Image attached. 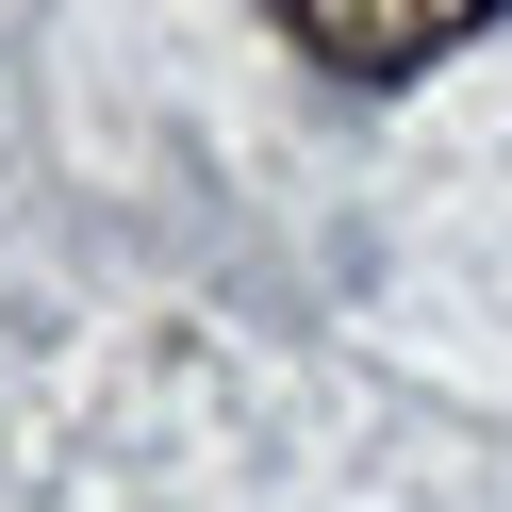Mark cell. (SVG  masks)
Masks as SVG:
<instances>
[{
	"instance_id": "6da1fadb",
	"label": "cell",
	"mask_w": 512,
	"mask_h": 512,
	"mask_svg": "<svg viewBox=\"0 0 512 512\" xmlns=\"http://www.w3.org/2000/svg\"><path fill=\"white\" fill-rule=\"evenodd\" d=\"M265 17H281V34H298L331 83H413L430 50H463L496 0H265Z\"/></svg>"
}]
</instances>
